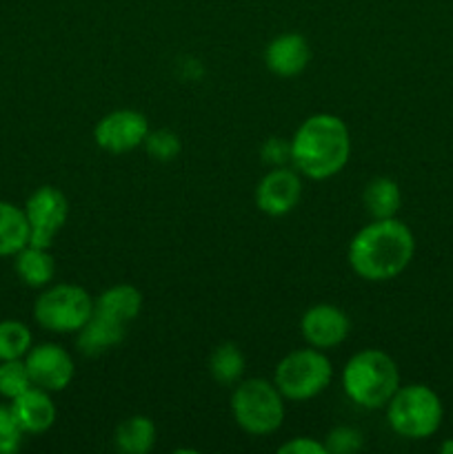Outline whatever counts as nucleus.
Masks as SVG:
<instances>
[{
  "instance_id": "1",
  "label": "nucleus",
  "mask_w": 453,
  "mask_h": 454,
  "mask_svg": "<svg viewBox=\"0 0 453 454\" xmlns=\"http://www.w3.org/2000/svg\"><path fill=\"white\" fill-rule=\"evenodd\" d=\"M416 253L411 229L398 217L373 220L349 244V266L367 282H389L407 270Z\"/></svg>"
},
{
  "instance_id": "2",
  "label": "nucleus",
  "mask_w": 453,
  "mask_h": 454,
  "mask_svg": "<svg viewBox=\"0 0 453 454\" xmlns=\"http://www.w3.org/2000/svg\"><path fill=\"white\" fill-rule=\"evenodd\" d=\"M351 158V133L342 118L314 114L291 137V164L309 180H329L346 167Z\"/></svg>"
},
{
  "instance_id": "3",
  "label": "nucleus",
  "mask_w": 453,
  "mask_h": 454,
  "mask_svg": "<svg viewBox=\"0 0 453 454\" xmlns=\"http://www.w3.org/2000/svg\"><path fill=\"white\" fill-rule=\"evenodd\" d=\"M345 395L364 411L386 408L389 399L400 388L398 364L380 348H364L351 355L342 371Z\"/></svg>"
},
{
  "instance_id": "4",
  "label": "nucleus",
  "mask_w": 453,
  "mask_h": 454,
  "mask_svg": "<svg viewBox=\"0 0 453 454\" xmlns=\"http://www.w3.org/2000/svg\"><path fill=\"white\" fill-rule=\"evenodd\" d=\"M442 402L438 393L425 384L400 386L386 403V421L391 430L404 439H429L442 426Z\"/></svg>"
},
{
  "instance_id": "5",
  "label": "nucleus",
  "mask_w": 453,
  "mask_h": 454,
  "mask_svg": "<svg viewBox=\"0 0 453 454\" xmlns=\"http://www.w3.org/2000/svg\"><path fill=\"white\" fill-rule=\"evenodd\" d=\"M231 412L244 433L265 434L275 433L284 421V397L274 381L244 380L235 386L231 395Z\"/></svg>"
},
{
  "instance_id": "6",
  "label": "nucleus",
  "mask_w": 453,
  "mask_h": 454,
  "mask_svg": "<svg viewBox=\"0 0 453 454\" xmlns=\"http://www.w3.org/2000/svg\"><path fill=\"white\" fill-rule=\"evenodd\" d=\"M333 366L327 355L309 346L280 359L274 372V384L289 402H309L329 388Z\"/></svg>"
},
{
  "instance_id": "7",
  "label": "nucleus",
  "mask_w": 453,
  "mask_h": 454,
  "mask_svg": "<svg viewBox=\"0 0 453 454\" xmlns=\"http://www.w3.org/2000/svg\"><path fill=\"white\" fill-rule=\"evenodd\" d=\"M93 313V297L78 284H53L34 304V317L44 331L78 333Z\"/></svg>"
},
{
  "instance_id": "8",
  "label": "nucleus",
  "mask_w": 453,
  "mask_h": 454,
  "mask_svg": "<svg viewBox=\"0 0 453 454\" xmlns=\"http://www.w3.org/2000/svg\"><path fill=\"white\" fill-rule=\"evenodd\" d=\"M25 215L29 222V244L34 247H52L58 231L69 217L67 195L56 186H38L25 202Z\"/></svg>"
},
{
  "instance_id": "9",
  "label": "nucleus",
  "mask_w": 453,
  "mask_h": 454,
  "mask_svg": "<svg viewBox=\"0 0 453 454\" xmlns=\"http://www.w3.org/2000/svg\"><path fill=\"white\" fill-rule=\"evenodd\" d=\"M149 120L136 109H115L100 118L93 127V140L107 153H129L145 145Z\"/></svg>"
},
{
  "instance_id": "10",
  "label": "nucleus",
  "mask_w": 453,
  "mask_h": 454,
  "mask_svg": "<svg viewBox=\"0 0 453 454\" xmlns=\"http://www.w3.org/2000/svg\"><path fill=\"white\" fill-rule=\"evenodd\" d=\"M25 364L31 384L49 393H60L74 380V359L58 344L31 346L29 353L25 355Z\"/></svg>"
},
{
  "instance_id": "11",
  "label": "nucleus",
  "mask_w": 453,
  "mask_h": 454,
  "mask_svg": "<svg viewBox=\"0 0 453 454\" xmlns=\"http://www.w3.org/2000/svg\"><path fill=\"white\" fill-rule=\"evenodd\" d=\"M302 198V180L296 168L274 167L256 186V207L265 215L282 217L298 207Z\"/></svg>"
},
{
  "instance_id": "12",
  "label": "nucleus",
  "mask_w": 453,
  "mask_h": 454,
  "mask_svg": "<svg viewBox=\"0 0 453 454\" xmlns=\"http://www.w3.org/2000/svg\"><path fill=\"white\" fill-rule=\"evenodd\" d=\"M302 337L318 350L340 346L351 331V322L342 309L333 304H315L305 310L300 319Z\"/></svg>"
},
{
  "instance_id": "13",
  "label": "nucleus",
  "mask_w": 453,
  "mask_h": 454,
  "mask_svg": "<svg viewBox=\"0 0 453 454\" xmlns=\"http://www.w3.org/2000/svg\"><path fill=\"white\" fill-rule=\"evenodd\" d=\"M311 62V47L302 34H280L266 44L265 65L278 78H296Z\"/></svg>"
},
{
  "instance_id": "14",
  "label": "nucleus",
  "mask_w": 453,
  "mask_h": 454,
  "mask_svg": "<svg viewBox=\"0 0 453 454\" xmlns=\"http://www.w3.org/2000/svg\"><path fill=\"white\" fill-rule=\"evenodd\" d=\"M13 417H16L18 426L22 428L25 434H43L56 424V403H53L52 393L49 390L31 386L16 399L9 403Z\"/></svg>"
},
{
  "instance_id": "15",
  "label": "nucleus",
  "mask_w": 453,
  "mask_h": 454,
  "mask_svg": "<svg viewBox=\"0 0 453 454\" xmlns=\"http://www.w3.org/2000/svg\"><path fill=\"white\" fill-rule=\"evenodd\" d=\"M124 335H127V324L93 309L89 322L78 331L76 344H78L80 353L96 357V355H102L118 346L124 340Z\"/></svg>"
},
{
  "instance_id": "16",
  "label": "nucleus",
  "mask_w": 453,
  "mask_h": 454,
  "mask_svg": "<svg viewBox=\"0 0 453 454\" xmlns=\"http://www.w3.org/2000/svg\"><path fill=\"white\" fill-rule=\"evenodd\" d=\"M16 273L20 278L22 284L31 288H44L56 275V262H53L52 253L44 247H34V244H27L25 248L16 253Z\"/></svg>"
},
{
  "instance_id": "17",
  "label": "nucleus",
  "mask_w": 453,
  "mask_h": 454,
  "mask_svg": "<svg viewBox=\"0 0 453 454\" xmlns=\"http://www.w3.org/2000/svg\"><path fill=\"white\" fill-rule=\"evenodd\" d=\"M93 309L111 315L129 326L142 310V293L133 284H115L93 300Z\"/></svg>"
},
{
  "instance_id": "18",
  "label": "nucleus",
  "mask_w": 453,
  "mask_h": 454,
  "mask_svg": "<svg viewBox=\"0 0 453 454\" xmlns=\"http://www.w3.org/2000/svg\"><path fill=\"white\" fill-rule=\"evenodd\" d=\"M29 244V222L25 208L0 200V257H13Z\"/></svg>"
},
{
  "instance_id": "19",
  "label": "nucleus",
  "mask_w": 453,
  "mask_h": 454,
  "mask_svg": "<svg viewBox=\"0 0 453 454\" xmlns=\"http://www.w3.org/2000/svg\"><path fill=\"white\" fill-rule=\"evenodd\" d=\"M364 208L373 220H386V217L398 215L402 207V191L398 182L391 177H373L362 193Z\"/></svg>"
},
{
  "instance_id": "20",
  "label": "nucleus",
  "mask_w": 453,
  "mask_h": 454,
  "mask_svg": "<svg viewBox=\"0 0 453 454\" xmlns=\"http://www.w3.org/2000/svg\"><path fill=\"white\" fill-rule=\"evenodd\" d=\"M115 448L124 454H147L155 443V424L145 415H133L115 428Z\"/></svg>"
},
{
  "instance_id": "21",
  "label": "nucleus",
  "mask_w": 453,
  "mask_h": 454,
  "mask_svg": "<svg viewBox=\"0 0 453 454\" xmlns=\"http://www.w3.org/2000/svg\"><path fill=\"white\" fill-rule=\"evenodd\" d=\"M209 372L220 386H234L242 380L244 372V355L231 341H225L218 348H213L209 357Z\"/></svg>"
},
{
  "instance_id": "22",
  "label": "nucleus",
  "mask_w": 453,
  "mask_h": 454,
  "mask_svg": "<svg viewBox=\"0 0 453 454\" xmlns=\"http://www.w3.org/2000/svg\"><path fill=\"white\" fill-rule=\"evenodd\" d=\"M34 337L27 324L18 322V319H4L0 322V362H9V359H25L29 353Z\"/></svg>"
},
{
  "instance_id": "23",
  "label": "nucleus",
  "mask_w": 453,
  "mask_h": 454,
  "mask_svg": "<svg viewBox=\"0 0 453 454\" xmlns=\"http://www.w3.org/2000/svg\"><path fill=\"white\" fill-rule=\"evenodd\" d=\"M31 377L27 371L25 359H9V362H0V397L16 399L25 390L31 388Z\"/></svg>"
},
{
  "instance_id": "24",
  "label": "nucleus",
  "mask_w": 453,
  "mask_h": 454,
  "mask_svg": "<svg viewBox=\"0 0 453 454\" xmlns=\"http://www.w3.org/2000/svg\"><path fill=\"white\" fill-rule=\"evenodd\" d=\"M147 153L151 155L158 162H171L173 158H178L182 151V142L171 129H155V131H149L145 137Z\"/></svg>"
},
{
  "instance_id": "25",
  "label": "nucleus",
  "mask_w": 453,
  "mask_h": 454,
  "mask_svg": "<svg viewBox=\"0 0 453 454\" xmlns=\"http://www.w3.org/2000/svg\"><path fill=\"white\" fill-rule=\"evenodd\" d=\"M364 437L358 428L351 426H338L324 439V448L329 454H355L362 450Z\"/></svg>"
},
{
  "instance_id": "26",
  "label": "nucleus",
  "mask_w": 453,
  "mask_h": 454,
  "mask_svg": "<svg viewBox=\"0 0 453 454\" xmlns=\"http://www.w3.org/2000/svg\"><path fill=\"white\" fill-rule=\"evenodd\" d=\"M22 428L18 426L12 408L0 406V454H13L22 446Z\"/></svg>"
},
{
  "instance_id": "27",
  "label": "nucleus",
  "mask_w": 453,
  "mask_h": 454,
  "mask_svg": "<svg viewBox=\"0 0 453 454\" xmlns=\"http://www.w3.org/2000/svg\"><path fill=\"white\" fill-rule=\"evenodd\" d=\"M262 160L269 162L271 167H284L287 162H291V140L284 142L280 137H269L262 145Z\"/></svg>"
},
{
  "instance_id": "28",
  "label": "nucleus",
  "mask_w": 453,
  "mask_h": 454,
  "mask_svg": "<svg viewBox=\"0 0 453 454\" xmlns=\"http://www.w3.org/2000/svg\"><path fill=\"white\" fill-rule=\"evenodd\" d=\"M280 454H329L324 443L315 442L311 437H298L287 442L284 446L278 448Z\"/></svg>"
},
{
  "instance_id": "29",
  "label": "nucleus",
  "mask_w": 453,
  "mask_h": 454,
  "mask_svg": "<svg viewBox=\"0 0 453 454\" xmlns=\"http://www.w3.org/2000/svg\"><path fill=\"white\" fill-rule=\"evenodd\" d=\"M440 450L444 454H453V439H449V442H444L442 446H440Z\"/></svg>"
}]
</instances>
